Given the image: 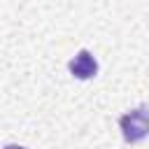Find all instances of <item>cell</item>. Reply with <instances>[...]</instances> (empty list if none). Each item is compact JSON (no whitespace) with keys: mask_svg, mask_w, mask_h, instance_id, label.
Segmentation results:
<instances>
[{"mask_svg":"<svg viewBox=\"0 0 149 149\" xmlns=\"http://www.w3.org/2000/svg\"><path fill=\"white\" fill-rule=\"evenodd\" d=\"M68 68H70V72H72L77 79H91V77H95V72H98V61L93 58V54H91L88 49H79L77 56L68 63Z\"/></svg>","mask_w":149,"mask_h":149,"instance_id":"7a4b0ae2","label":"cell"},{"mask_svg":"<svg viewBox=\"0 0 149 149\" xmlns=\"http://www.w3.org/2000/svg\"><path fill=\"white\" fill-rule=\"evenodd\" d=\"M2 149H26V147H21V144H7V147H2Z\"/></svg>","mask_w":149,"mask_h":149,"instance_id":"3957f363","label":"cell"},{"mask_svg":"<svg viewBox=\"0 0 149 149\" xmlns=\"http://www.w3.org/2000/svg\"><path fill=\"white\" fill-rule=\"evenodd\" d=\"M119 128H121L123 140L130 142V144L144 140L149 135V109L142 105V107H135V109L126 112L119 119Z\"/></svg>","mask_w":149,"mask_h":149,"instance_id":"6da1fadb","label":"cell"}]
</instances>
